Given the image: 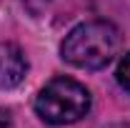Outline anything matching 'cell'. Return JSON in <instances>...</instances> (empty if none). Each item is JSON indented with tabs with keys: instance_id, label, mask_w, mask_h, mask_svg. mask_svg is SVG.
Wrapping results in <instances>:
<instances>
[{
	"instance_id": "obj_1",
	"label": "cell",
	"mask_w": 130,
	"mask_h": 128,
	"mask_svg": "<svg viewBox=\"0 0 130 128\" xmlns=\"http://www.w3.org/2000/svg\"><path fill=\"white\" fill-rule=\"evenodd\" d=\"M120 48V33L108 20H88L65 35L60 53L70 65L83 70H100L115 58Z\"/></svg>"
},
{
	"instance_id": "obj_2",
	"label": "cell",
	"mask_w": 130,
	"mask_h": 128,
	"mask_svg": "<svg viewBox=\"0 0 130 128\" xmlns=\"http://www.w3.org/2000/svg\"><path fill=\"white\" fill-rule=\"evenodd\" d=\"M93 106L90 91L78 80L58 75L35 96V113L50 126H70L88 116Z\"/></svg>"
},
{
	"instance_id": "obj_3",
	"label": "cell",
	"mask_w": 130,
	"mask_h": 128,
	"mask_svg": "<svg viewBox=\"0 0 130 128\" xmlns=\"http://www.w3.org/2000/svg\"><path fill=\"white\" fill-rule=\"evenodd\" d=\"M28 73V58L15 43H0V88H15Z\"/></svg>"
},
{
	"instance_id": "obj_4",
	"label": "cell",
	"mask_w": 130,
	"mask_h": 128,
	"mask_svg": "<svg viewBox=\"0 0 130 128\" xmlns=\"http://www.w3.org/2000/svg\"><path fill=\"white\" fill-rule=\"evenodd\" d=\"M115 78H118V83H120V88H123L125 93H130V53L123 55V60H120V65H118Z\"/></svg>"
},
{
	"instance_id": "obj_5",
	"label": "cell",
	"mask_w": 130,
	"mask_h": 128,
	"mask_svg": "<svg viewBox=\"0 0 130 128\" xmlns=\"http://www.w3.org/2000/svg\"><path fill=\"white\" fill-rule=\"evenodd\" d=\"M0 128H10V113L0 108Z\"/></svg>"
},
{
	"instance_id": "obj_6",
	"label": "cell",
	"mask_w": 130,
	"mask_h": 128,
	"mask_svg": "<svg viewBox=\"0 0 130 128\" xmlns=\"http://www.w3.org/2000/svg\"><path fill=\"white\" fill-rule=\"evenodd\" d=\"M105 128H130V123H113V126H105Z\"/></svg>"
}]
</instances>
